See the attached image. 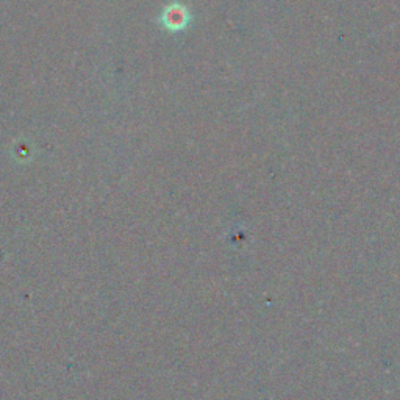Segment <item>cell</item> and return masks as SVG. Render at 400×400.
I'll list each match as a JSON object with an SVG mask.
<instances>
[{"label": "cell", "mask_w": 400, "mask_h": 400, "mask_svg": "<svg viewBox=\"0 0 400 400\" xmlns=\"http://www.w3.org/2000/svg\"><path fill=\"white\" fill-rule=\"evenodd\" d=\"M190 11L186 10L185 5L181 3H170L163 13V24L169 28V30H183L188 24H190Z\"/></svg>", "instance_id": "cell-1"}]
</instances>
